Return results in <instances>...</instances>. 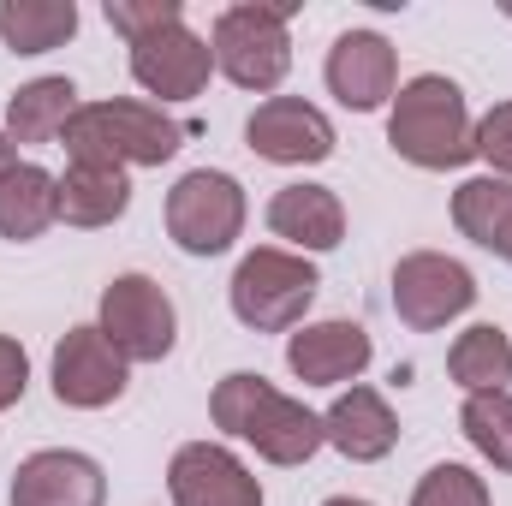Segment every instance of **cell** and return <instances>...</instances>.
<instances>
[{"label": "cell", "mask_w": 512, "mask_h": 506, "mask_svg": "<svg viewBox=\"0 0 512 506\" xmlns=\"http://www.w3.org/2000/svg\"><path fill=\"white\" fill-rule=\"evenodd\" d=\"M447 376L453 387L471 393H507L512 387V340L495 322H471L453 346H447Z\"/></svg>", "instance_id": "cell-22"}, {"label": "cell", "mask_w": 512, "mask_h": 506, "mask_svg": "<svg viewBox=\"0 0 512 506\" xmlns=\"http://www.w3.org/2000/svg\"><path fill=\"white\" fill-rule=\"evenodd\" d=\"M387 149L423 173H459L477 161V120L447 72H417L387 102Z\"/></svg>", "instance_id": "cell-2"}, {"label": "cell", "mask_w": 512, "mask_h": 506, "mask_svg": "<svg viewBox=\"0 0 512 506\" xmlns=\"http://www.w3.org/2000/svg\"><path fill=\"white\" fill-rule=\"evenodd\" d=\"M316 292H322L316 262L298 251H280V245L245 251L239 268H233V280H227V304H233V316L251 334H292V328H304Z\"/></svg>", "instance_id": "cell-5"}, {"label": "cell", "mask_w": 512, "mask_h": 506, "mask_svg": "<svg viewBox=\"0 0 512 506\" xmlns=\"http://www.w3.org/2000/svg\"><path fill=\"white\" fill-rule=\"evenodd\" d=\"M72 114H78V84L72 78H60V72L30 78V84H18L6 96V137L12 143H30V149L60 143L66 126H72Z\"/></svg>", "instance_id": "cell-20"}, {"label": "cell", "mask_w": 512, "mask_h": 506, "mask_svg": "<svg viewBox=\"0 0 512 506\" xmlns=\"http://www.w3.org/2000/svg\"><path fill=\"white\" fill-rule=\"evenodd\" d=\"M66 161H96V167H161L185 149V126L143 102V96H102V102H78L72 126L60 137Z\"/></svg>", "instance_id": "cell-3"}, {"label": "cell", "mask_w": 512, "mask_h": 506, "mask_svg": "<svg viewBox=\"0 0 512 506\" xmlns=\"http://www.w3.org/2000/svg\"><path fill=\"white\" fill-rule=\"evenodd\" d=\"M48 387L66 411H108L120 405L131 387V364L108 346V334L96 322H78L54 340V358H48Z\"/></svg>", "instance_id": "cell-9"}, {"label": "cell", "mask_w": 512, "mask_h": 506, "mask_svg": "<svg viewBox=\"0 0 512 506\" xmlns=\"http://www.w3.org/2000/svg\"><path fill=\"white\" fill-rule=\"evenodd\" d=\"M96 328L108 334V346L126 364H167L179 346V304L167 298V286L155 274H114L102 286L96 304Z\"/></svg>", "instance_id": "cell-7"}, {"label": "cell", "mask_w": 512, "mask_h": 506, "mask_svg": "<svg viewBox=\"0 0 512 506\" xmlns=\"http://www.w3.org/2000/svg\"><path fill=\"white\" fill-rule=\"evenodd\" d=\"M262 221H268V233L280 239V251H298V256H310V262L346 245V203H340V191L310 185V179L280 185V191L268 197Z\"/></svg>", "instance_id": "cell-16"}, {"label": "cell", "mask_w": 512, "mask_h": 506, "mask_svg": "<svg viewBox=\"0 0 512 506\" xmlns=\"http://www.w3.org/2000/svg\"><path fill=\"white\" fill-rule=\"evenodd\" d=\"M60 221V173L42 161H18L0 179V239L6 245H36Z\"/></svg>", "instance_id": "cell-19"}, {"label": "cell", "mask_w": 512, "mask_h": 506, "mask_svg": "<svg viewBox=\"0 0 512 506\" xmlns=\"http://www.w3.org/2000/svg\"><path fill=\"white\" fill-rule=\"evenodd\" d=\"M322 506H376V501H364V495H328Z\"/></svg>", "instance_id": "cell-30"}, {"label": "cell", "mask_w": 512, "mask_h": 506, "mask_svg": "<svg viewBox=\"0 0 512 506\" xmlns=\"http://www.w3.org/2000/svg\"><path fill=\"white\" fill-rule=\"evenodd\" d=\"M334 120L304 96H268L245 120V149L274 167H322L334 155Z\"/></svg>", "instance_id": "cell-11"}, {"label": "cell", "mask_w": 512, "mask_h": 506, "mask_svg": "<svg viewBox=\"0 0 512 506\" xmlns=\"http://www.w3.org/2000/svg\"><path fill=\"white\" fill-rule=\"evenodd\" d=\"M459 435L471 441V453L483 465L512 477V387L507 393H471L459 405Z\"/></svg>", "instance_id": "cell-24"}, {"label": "cell", "mask_w": 512, "mask_h": 506, "mask_svg": "<svg viewBox=\"0 0 512 506\" xmlns=\"http://www.w3.org/2000/svg\"><path fill=\"white\" fill-rule=\"evenodd\" d=\"M477 161H489L495 179H512V102H495L477 120Z\"/></svg>", "instance_id": "cell-27"}, {"label": "cell", "mask_w": 512, "mask_h": 506, "mask_svg": "<svg viewBox=\"0 0 512 506\" xmlns=\"http://www.w3.org/2000/svg\"><path fill=\"white\" fill-rule=\"evenodd\" d=\"M251 197L227 167H191L167 191V239L185 256H227L245 239Z\"/></svg>", "instance_id": "cell-6"}, {"label": "cell", "mask_w": 512, "mask_h": 506, "mask_svg": "<svg viewBox=\"0 0 512 506\" xmlns=\"http://www.w3.org/2000/svg\"><path fill=\"white\" fill-rule=\"evenodd\" d=\"M292 0L280 6H262V0H239V6H221L215 30H209V48H215V72L245 90V96H280L286 72H292Z\"/></svg>", "instance_id": "cell-4"}, {"label": "cell", "mask_w": 512, "mask_h": 506, "mask_svg": "<svg viewBox=\"0 0 512 506\" xmlns=\"http://www.w3.org/2000/svg\"><path fill=\"white\" fill-rule=\"evenodd\" d=\"M322 84L340 108L352 114H376L399 90V54L382 30H340L328 60H322Z\"/></svg>", "instance_id": "cell-14"}, {"label": "cell", "mask_w": 512, "mask_h": 506, "mask_svg": "<svg viewBox=\"0 0 512 506\" xmlns=\"http://www.w3.org/2000/svg\"><path fill=\"white\" fill-rule=\"evenodd\" d=\"M6 506H108V471L78 447H42L18 459Z\"/></svg>", "instance_id": "cell-15"}, {"label": "cell", "mask_w": 512, "mask_h": 506, "mask_svg": "<svg viewBox=\"0 0 512 506\" xmlns=\"http://www.w3.org/2000/svg\"><path fill=\"white\" fill-rule=\"evenodd\" d=\"M167 495L173 506H268L262 477L227 441H185L167 459Z\"/></svg>", "instance_id": "cell-12"}, {"label": "cell", "mask_w": 512, "mask_h": 506, "mask_svg": "<svg viewBox=\"0 0 512 506\" xmlns=\"http://www.w3.org/2000/svg\"><path fill=\"white\" fill-rule=\"evenodd\" d=\"M453 227L477 245V251L501 256L512 268V179L477 173L453 191Z\"/></svg>", "instance_id": "cell-21"}, {"label": "cell", "mask_w": 512, "mask_h": 506, "mask_svg": "<svg viewBox=\"0 0 512 506\" xmlns=\"http://www.w3.org/2000/svg\"><path fill=\"white\" fill-rule=\"evenodd\" d=\"M131 209V173L126 167H96V161H66L60 173V221L78 233L114 227Z\"/></svg>", "instance_id": "cell-18"}, {"label": "cell", "mask_w": 512, "mask_h": 506, "mask_svg": "<svg viewBox=\"0 0 512 506\" xmlns=\"http://www.w3.org/2000/svg\"><path fill=\"white\" fill-rule=\"evenodd\" d=\"M78 36V6L72 0H0V42L24 60L54 54Z\"/></svg>", "instance_id": "cell-23"}, {"label": "cell", "mask_w": 512, "mask_h": 506, "mask_svg": "<svg viewBox=\"0 0 512 506\" xmlns=\"http://www.w3.org/2000/svg\"><path fill=\"white\" fill-rule=\"evenodd\" d=\"M387 286H393V316L411 334H441L477 304V274L447 251H405Z\"/></svg>", "instance_id": "cell-8"}, {"label": "cell", "mask_w": 512, "mask_h": 506, "mask_svg": "<svg viewBox=\"0 0 512 506\" xmlns=\"http://www.w3.org/2000/svg\"><path fill=\"white\" fill-rule=\"evenodd\" d=\"M108 12V24L131 42H143V36H155V30H167V24H179L185 18V0H108L102 6Z\"/></svg>", "instance_id": "cell-26"}, {"label": "cell", "mask_w": 512, "mask_h": 506, "mask_svg": "<svg viewBox=\"0 0 512 506\" xmlns=\"http://www.w3.org/2000/svg\"><path fill=\"white\" fill-rule=\"evenodd\" d=\"M209 417H215V429H221L227 441H245L256 459H268V465H280V471L310 465V459L328 447L322 411H310L304 399L280 393L274 381L256 376V370H233V376L215 381Z\"/></svg>", "instance_id": "cell-1"}, {"label": "cell", "mask_w": 512, "mask_h": 506, "mask_svg": "<svg viewBox=\"0 0 512 506\" xmlns=\"http://www.w3.org/2000/svg\"><path fill=\"white\" fill-rule=\"evenodd\" d=\"M370 364H376V340L352 316L304 322L286 334V370L304 387H352V381H364Z\"/></svg>", "instance_id": "cell-13"}, {"label": "cell", "mask_w": 512, "mask_h": 506, "mask_svg": "<svg viewBox=\"0 0 512 506\" xmlns=\"http://www.w3.org/2000/svg\"><path fill=\"white\" fill-rule=\"evenodd\" d=\"M126 66H131V84H137L155 108H173V102H197V96L209 90V78H215V48H209V36H197V30L179 18V24H167V30L131 42Z\"/></svg>", "instance_id": "cell-10"}, {"label": "cell", "mask_w": 512, "mask_h": 506, "mask_svg": "<svg viewBox=\"0 0 512 506\" xmlns=\"http://www.w3.org/2000/svg\"><path fill=\"white\" fill-rule=\"evenodd\" d=\"M322 435H328V447H334L340 459H352V465H382L387 453L399 447V417H393L387 393L352 381V387H340L334 405L322 411Z\"/></svg>", "instance_id": "cell-17"}, {"label": "cell", "mask_w": 512, "mask_h": 506, "mask_svg": "<svg viewBox=\"0 0 512 506\" xmlns=\"http://www.w3.org/2000/svg\"><path fill=\"white\" fill-rule=\"evenodd\" d=\"M411 506H495V495H489V477H477L471 465L441 459V465H429L417 477Z\"/></svg>", "instance_id": "cell-25"}, {"label": "cell", "mask_w": 512, "mask_h": 506, "mask_svg": "<svg viewBox=\"0 0 512 506\" xmlns=\"http://www.w3.org/2000/svg\"><path fill=\"white\" fill-rule=\"evenodd\" d=\"M24 393H30V352L12 334H0V411H12Z\"/></svg>", "instance_id": "cell-28"}, {"label": "cell", "mask_w": 512, "mask_h": 506, "mask_svg": "<svg viewBox=\"0 0 512 506\" xmlns=\"http://www.w3.org/2000/svg\"><path fill=\"white\" fill-rule=\"evenodd\" d=\"M12 167H18V143H12V137H6V126H0V179H6V173H12Z\"/></svg>", "instance_id": "cell-29"}]
</instances>
